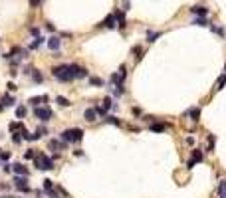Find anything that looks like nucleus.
Segmentation results:
<instances>
[{
  "label": "nucleus",
  "instance_id": "37",
  "mask_svg": "<svg viewBox=\"0 0 226 198\" xmlns=\"http://www.w3.org/2000/svg\"><path fill=\"white\" fill-rule=\"evenodd\" d=\"M117 87V89H115V95H123L125 93V87L123 85H115Z\"/></svg>",
  "mask_w": 226,
  "mask_h": 198
},
{
  "label": "nucleus",
  "instance_id": "11",
  "mask_svg": "<svg viewBox=\"0 0 226 198\" xmlns=\"http://www.w3.org/2000/svg\"><path fill=\"white\" fill-rule=\"evenodd\" d=\"M48 147H50V149H66V147H68V143H66V141H58V139H52V141H50L48 143Z\"/></svg>",
  "mask_w": 226,
  "mask_h": 198
},
{
  "label": "nucleus",
  "instance_id": "5",
  "mask_svg": "<svg viewBox=\"0 0 226 198\" xmlns=\"http://www.w3.org/2000/svg\"><path fill=\"white\" fill-rule=\"evenodd\" d=\"M14 186L20 192H30V184H28V176H16L14 178Z\"/></svg>",
  "mask_w": 226,
  "mask_h": 198
},
{
  "label": "nucleus",
  "instance_id": "18",
  "mask_svg": "<svg viewBox=\"0 0 226 198\" xmlns=\"http://www.w3.org/2000/svg\"><path fill=\"white\" fill-rule=\"evenodd\" d=\"M2 105H4V107H12V105H16V99L12 97V95H4V97H2Z\"/></svg>",
  "mask_w": 226,
  "mask_h": 198
},
{
  "label": "nucleus",
  "instance_id": "20",
  "mask_svg": "<svg viewBox=\"0 0 226 198\" xmlns=\"http://www.w3.org/2000/svg\"><path fill=\"white\" fill-rule=\"evenodd\" d=\"M133 58H135L137 62L143 58V48H141V46H135V48H133Z\"/></svg>",
  "mask_w": 226,
  "mask_h": 198
},
{
  "label": "nucleus",
  "instance_id": "19",
  "mask_svg": "<svg viewBox=\"0 0 226 198\" xmlns=\"http://www.w3.org/2000/svg\"><path fill=\"white\" fill-rule=\"evenodd\" d=\"M105 123H109V125H115V127H121V121L117 119L115 115H105Z\"/></svg>",
  "mask_w": 226,
  "mask_h": 198
},
{
  "label": "nucleus",
  "instance_id": "44",
  "mask_svg": "<svg viewBox=\"0 0 226 198\" xmlns=\"http://www.w3.org/2000/svg\"><path fill=\"white\" fill-rule=\"evenodd\" d=\"M73 155H75V157H83V151L77 149V151H73Z\"/></svg>",
  "mask_w": 226,
  "mask_h": 198
},
{
  "label": "nucleus",
  "instance_id": "10",
  "mask_svg": "<svg viewBox=\"0 0 226 198\" xmlns=\"http://www.w3.org/2000/svg\"><path fill=\"white\" fill-rule=\"evenodd\" d=\"M60 46H62V42H60V38L58 36H52L48 40V48L52 50V52H58V50H60Z\"/></svg>",
  "mask_w": 226,
  "mask_h": 198
},
{
  "label": "nucleus",
  "instance_id": "40",
  "mask_svg": "<svg viewBox=\"0 0 226 198\" xmlns=\"http://www.w3.org/2000/svg\"><path fill=\"white\" fill-rule=\"evenodd\" d=\"M8 91H16V89H18V87H16V83H8Z\"/></svg>",
  "mask_w": 226,
  "mask_h": 198
},
{
  "label": "nucleus",
  "instance_id": "47",
  "mask_svg": "<svg viewBox=\"0 0 226 198\" xmlns=\"http://www.w3.org/2000/svg\"><path fill=\"white\" fill-rule=\"evenodd\" d=\"M2 109H4V105H2V101H0V111H2Z\"/></svg>",
  "mask_w": 226,
  "mask_h": 198
},
{
  "label": "nucleus",
  "instance_id": "39",
  "mask_svg": "<svg viewBox=\"0 0 226 198\" xmlns=\"http://www.w3.org/2000/svg\"><path fill=\"white\" fill-rule=\"evenodd\" d=\"M38 133L44 137V135H48V129H46V127H38Z\"/></svg>",
  "mask_w": 226,
  "mask_h": 198
},
{
  "label": "nucleus",
  "instance_id": "27",
  "mask_svg": "<svg viewBox=\"0 0 226 198\" xmlns=\"http://www.w3.org/2000/svg\"><path fill=\"white\" fill-rule=\"evenodd\" d=\"M32 79H34L36 83H42V81H44V75H42L38 69H34V71H32Z\"/></svg>",
  "mask_w": 226,
  "mask_h": 198
},
{
  "label": "nucleus",
  "instance_id": "48",
  "mask_svg": "<svg viewBox=\"0 0 226 198\" xmlns=\"http://www.w3.org/2000/svg\"><path fill=\"white\" fill-rule=\"evenodd\" d=\"M0 161H2V159H0Z\"/></svg>",
  "mask_w": 226,
  "mask_h": 198
},
{
  "label": "nucleus",
  "instance_id": "15",
  "mask_svg": "<svg viewBox=\"0 0 226 198\" xmlns=\"http://www.w3.org/2000/svg\"><path fill=\"white\" fill-rule=\"evenodd\" d=\"M224 85H226V65H224V71H222V75H220V77H218V81H216V87H214V89L218 91V89H222Z\"/></svg>",
  "mask_w": 226,
  "mask_h": 198
},
{
  "label": "nucleus",
  "instance_id": "3",
  "mask_svg": "<svg viewBox=\"0 0 226 198\" xmlns=\"http://www.w3.org/2000/svg\"><path fill=\"white\" fill-rule=\"evenodd\" d=\"M34 161H36L34 163L36 168H40V170H52L54 168V159H50L48 155H44V153H38Z\"/></svg>",
  "mask_w": 226,
  "mask_h": 198
},
{
  "label": "nucleus",
  "instance_id": "45",
  "mask_svg": "<svg viewBox=\"0 0 226 198\" xmlns=\"http://www.w3.org/2000/svg\"><path fill=\"white\" fill-rule=\"evenodd\" d=\"M58 192H60L62 196H68V192H66V190H64V188H62V186H58Z\"/></svg>",
  "mask_w": 226,
  "mask_h": 198
},
{
  "label": "nucleus",
  "instance_id": "17",
  "mask_svg": "<svg viewBox=\"0 0 226 198\" xmlns=\"http://www.w3.org/2000/svg\"><path fill=\"white\" fill-rule=\"evenodd\" d=\"M167 129V123H151V131L155 133H163Z\"/></svg>",
  "mask_w": 226,
  "mask_h": 198
},
{
  "label": "nucleus",
  "instance_id": "36",
  "mask_svg": "<svg viewBox=\"0 0 226 198\" xmlns=\"http://www.w3.org/2000/svg\"><path fill=\"white\" fill-rule=\"evenodd\" d=\"M12 141H14L16 145H18V143L22 141V135H20V133H14V135H12Z\"/></svg>",
  "mask_w": 226,
  "mask_h": 198
},
{
  "label": "nucleus",
  "instance_id": "38",
  "mask_svg": "<svg viewBox=\"0 0 226 198\" xmlns=\"http://www.w3.org/2000/svg\"><path fill=\"white\" fill-rule=\"evenodd\" d=\"M40 2H42V0H30V6L32 8H38V6H40Z\"/></svg>",
  "mask_w": 226,
  "mask_h": 198
},
{
  "label": "nucleus",
  "instance_id": "12",
  "mask_svg": "<svg viewBox=\"0 0 226 198\" xmlns=\"http://www.w3.org/2000/svg\"><path fill=\"white\" fill-rule=\"evenodd\" d=\"M115 20H117V26H119L121 30H123V28L127 26V22H125V14H123L121 10H117V12H115Z\"/></svg>",
  "mask_w": 226,
  "mask_h": 198
},
{
  "label": "nucleus",
  "instance_id": "41",
  "mask_svg": "<svg viewBox=\"0 0 226 198\" xmlns=\"http://www.w3.org/2000/svg\"><path fill=\"white\" fill-rule=\"evenodd\" d=\"M131 111H133V115H135V117H139V115H141V109H139V107H133Z\"/></svg>",
  "mask_w": 226,
  "mask_h": 198
},
{
  "label": "nucleus",
  "instance_id": "7",
  "mask_svg": "<svg viewBox=\"0 0 226 198\" xmlns=\"http://www.w3.org/2000/svg\"><path fill=\"white\" fill-rule=\"evenodd\" d=\"M99 26H105V28H109V30H113V28H117V20H115V14H109L105 20H103Z\"/></svg>",
  "mask_w": 226,
  "mask_h": 198
},
{
  "label": "nucleus",
  "instance_id": "16",
  "mask_svg": "<svg viewBox=\"0 0 226 198\" xmlns=\"http://www.w3.org/2000/svg\"><path fill=\"white\" fill-rule=\"evenodd\" d=\"M190 12H192V14H196V16H206L208 14V10L204 6H192Z\"/></svg>",
  "mask_w": 226,
  "mask_h": 198
},
{
  "label": "nucleus",
  "instance_id": "2",
  "mask_svg": "<svg viewBox=\"0 0 226 198\" xmlns=\"http://www.w3.org/2000/svg\"><path fill=\"white\" fill-rule=\"evenodd\" d=\"M60 137H62V141H66V143H79L83 139V129H79V127L66 129Z\"/></svg>",
  "mask_w": 226,
  "mask_h": 198
},
{
  "label": "nucleus",
  "instance_id": "29",
  "mask_svg": "<svg viewBox=\"0 0 226 198\" xmlns=\"http://www.w3.org/2000/svg\"><path fill=\"white\" fill-rule=\"evenodd\" d=\"M202 159H204V155L200 153V151H192V161H194V163L202 161Z\"/></svg>",
  "mask_w": 226,
  "mask_h": 198
},
{
  "label": "nucleus",
  "instance_id": "8",
  "mask_svg": "<svg viewBox=\"0 0 226 198\" xmlns=\"http://www.w3.org/2000/svg\"><path fill=\"white\" fill-rule=\"evenodd\" d=\"M12 170H14L18 176H28V166L22 165V163H16V165H12Z\"/></svg>",
  "mask_w": 226,
  "mask_h": 198
},
{
  "label": "nucleus",
  "instance_id": "24",
  "mask_svg": "<svg viewBox=\"0 0 226 198\" xmlns=\"http://www.w3.org/2000/svg\"><path fill=\"white\" fill-rule=\"evenodd\" d=\"M16 117H18V119L26 117V105H18V107H16Z\"/></svg>",
  "mask_w": 226,
  "mask_h": 198
},
{
  "label": "nucleus",
  "instance_id": "26",
  "mask_svg": "<svg viewBox=\"0 0 226 198\" xmlns=\"http://www.w3.org/2000/svg\"><path fill=\"white\" fill-rule=\"evenodd\" d=\"M42 44H44V38H42V36H36V40L30 44V48H32V50H36V48H40Z\"/></svg>",
  "mask_w": 226,
  "mask_h": 198
},
{
  "label": "nucleus",
  "instance_id": "4",
  "mask_svg": "<svg viewBox=\"0 0 226 198\" xmlns=\"http://www.w3.org/2000/svg\"><path fill=\"white\" fill-rule=\"evenodd\" d=\"M34 115L42 121V123H46V121L52 119V111H50L48 107H36V109H34Z\"/></svg>",
  "mask_w": 226,
  "mask_h": 198
},
{
  "label": "nucleus",
  "instance_id": "28",
  "mask_svg": "<svg viewBox=\"0 0 226 198\" xmlns=\"http://www.w3.org/2000/svg\"><path fill=\"white\" fill-rule=\"evenodd\" d=\"M218 194H220V198L226 196V180H220V184H218Z\"/></svg>",
  "mask_w": 226,
  "mask_h": 198
},
{
  "label": "nucleus",
  "instance_id": "13",
  "mask_svg": "<svg viewBox=\"0 0 226 198\" xmlns=\"http://www.w3.org/2000/svg\"><path fill=\"white\" fill-rule=\"evenodd\" d=\"M46 101H48V95H36V97H30V101H28V103L40 107V103H46Z\"/></svg>",
  "mask_w": 226,
  "mask_h": 198
},
{
  "label": "nucleus",
  "instance_id": "46",
  "mask_svg": "<svg viewBox=\"0 0 226 198\" xmlns=\"http://www.w3.org/2000/svg\"><path fill=\"white\" fill-rule=\"evenodd\" d=\"M46 28H48L50 32H54V24H50V22H46Z\"/></svg>",
  "mask_w": 226,
  "mask_h": 198
},
{
  "label": "nucleus",
  "instance_id": "9",
  "mask_svg": "<svg viewBox=\"0 0 226 198\" xmlns=\"http://www.w3.org/2000/svg\"><path fill=\"white\" fill-rule=\"evenodd\" d=\"M83 119H85L87 123H95V121H97V113H95V109H85V111H83Z\"/></svg>",
  "mask_w": 226,
  "mask_h": 198
},
{
  "label": "nucleus",
  "instance_id": "31",
  "mask_svg": "<svg viewBox=\"0 0 226 198\" xmlns=\"http://www.w3.org/2000/svg\"><path fill=\"white\" fill-rule=\"evenodd\" d=\"M159 36H161V32H149V38H147V42H149V44H153V42L157 40Z\"/></svg>",
  "mask_w": 226,
  "mask_h": 198
},
{
  "label": "nucleus",
  "instance_id": "23",
  "mask_svg": "<svg viewBox=\"0 0 226 198\" xmlns=\"http://www.w3.org/2000/svg\"><path fill=\"white\" fill-rule=\"evenodd\" d=\"M89 85L101 87V85H103V79H99V77H95V75H91V77H89Z\"/></svg>",
  "mask_w": 226,
  "mask_h": 198
},
{
  "label": "nucleus",
  "instance_id": "6",
  "mask_svg": "<svg viewBox=\"0 0 226 198\" xmlns=\"http://www.w3.org/2000/svg\"><path fill=\"white\" fill-rule=\"evenodd\" d=\"M70 67H72V73H73L75 79L87 77V69H85V67H81V65H77V64H70Z\"/></svg>",
  "mask_w": 226,
  "mask_h": 198
},
{
  "label": "nucleus",
  "instance_id": "21",
  "mask_svg": "<svg viewBox=\"0 0 226 198\" xmlns=\"http://www.w3.org/2000/svg\"><path fill=\"white\" fill-rule=\"evenodd\" d=\"M101 107L105 109V111H109V109L115 107V103H113V99H111V97H105V99H103V105H101Z\"/></svg>",
  "mask_w": 226,
  "mask_h": 198
},
{
  "label": "nucleus",
  "instance_id": "1",
  "mask_svg": "<svg viewBox=\"0 0 226 198\" xmlns=\"http://www.w3.org/2000/svg\"><path fill=\"white\" fill-rule=\"evenodd\" d=\"M52 75L58 79V81H73V73H72V67L70 65H66V64H62V65H56V67H52Z\"/></svg>",
  "mask_w": 226,
  "mask_h": 198
},
{
  "label": "nucleus",
  "instance_id": "43",
  "mask_svg": "<svg viewBox=\"0 0 226 198\" xmlns=\"http://www.w3.org/2000/svg\"><path fill=\"white\" fill-rule=\"evenodd\" d=\"M30 32L34 34V36H38V34H40V28H36V26H34V28H30Z\"/></svg>",
  "mask_w": 226,
  "mask_h": 198
},
{
  "label": "nucleus",
  "instance_id": "14",
  "mask_svg": "<svg viewBox=\"0 0 226 198\" xmlns=\"http://www.w3.org/2000/svg\"><path fill=\"white\" fill-rule=\"evenodd\" d=\"M185 115H188V117H190V119L196 123V121L200 119V109H198V107H194V109H190V111H186Z\"/></svg>",
  "mask_w": 226,
  "mask_h": 198
},
{
  "label": "nucleus",
  "instance_id": "22",
  "mask_svg": "<svg viewBox=\"0 0 226 198\" xmlns=\"http://www.w3.org/2000/svg\"><path fill=\"white\" fill-rule=\"evenodd\" d=\"M192 24H194V26H208V20L204 18V16H198V18L192 20Z\"/></svg>",
  "mask_w": 226,
  "mask_h": 198
},
{
  "label": "nucleus",
  "instance_id": "30",
  "mask_svg": "<svg viewBox=\"0 0 226 198\" xmlns=\"http://www.w3.org/2000/svg\"><path fill=\"white\" fill-rule=\"evenodd\" d=\"M24 159H26V161H32V159H36V153H34V149H28L26 153H24Z\"/></svg>",
  "mask_w": 226,
  "mask_h": 198
},
{
  "label": "nucleus",
  "instance_id": "32",
  "mask_svg": "<svg viewBox=\"0 0 226 198\" xmlns=\"http://www.w3.org/2000/svg\"><path fill=\"white\" fill-rule=\"evenodd\" d=\"M117 73H119L121 81H125V77H127V67H125V65H121V67H119V71H117Z\"/></svg>",
  "mask_w": 226,
  "mask_h": 198
},
{
  "label": "nucleus",
  "instance_id": "34",
  "mask_svg": "<svg viewBox=\"0 0 226 198\" xmlns=\"http://www.w3.org/2000/svg\"><path fill=\"white\" fill-rule=\"evenodd\" d=\"M42 182H44V188L46 190H52V186H54V182L50 178H46V180H42Z\"/></svg>",
  "mask_w": 226,
  "mask_h": 198
},
{
  "label": "nucleus",
  "instance_id": "25",
  "mask_svg": "<svg viewBox=\"0 0 226 198\" xmlns=\"http://www.w3.org/2000/svg\"><path fill=\"white\" fill-rule=\"evenodd\" d=\"M56 103L60 105V107H68V105H70V101L66 99L64 95H58V97H56Z\"/></svg>",
  "mask_w": 226,
  "mask_h": 198
},
{
  "label": "nucleus",
  "instance_id": "33",
  "mask_svg": "<svg viewBox=\"0 0 226 198\" xmlns=\"http://www.w3.org/2000/svg\"><path fill=\"white\" fill-rule=\"evenodd\" d=\"M18 129H24V125L22 123H10V131H18Z\"/></svg>",
  "mask_w": 226,
  "mask_h": 198
},
{
  "label": "nucleus",
  "instance_id": "35",
  "mask_svg": "<svg viewBox=\"0 0 226 198\" xmlns=\"http://www.w3.org/2000/svg\"><path fill=\"white\" fill-rule=\"evenodd\" d=\"M212 149H214V135L208 137V151H212Z\"/></svg>",
  "mask_w": 226,
  "mask_h": 198
},
{
  "label": "nucleus",
  "instance_id": "42",
  "mask_svg": "<svg viewBox=\"0 0 226 198\" xmlns=\"http://www.w3.org/2000/svg\"><path fill=\"white\" fill-rule=\"evenodd\" d=\"M0 159H2V161H8V159H10V153H0Z\"/></svg>",
  "mask_w": 226,
  "mask_h": 198
},
{
  "label": "nucleus",
  "instance_id": "49",
  "mask_svg": "<svg viewBox=\"0 0 226 198\" xmlns=\"http://www.w3.org/2000/svg\"><path fill=\"white\" fill-rule=\"evenodd\" d=\"M224 198H226V196H224Z\"/></svg>",
  "mask_w": 226,
  "mask_h": 198
}]
</instances>
